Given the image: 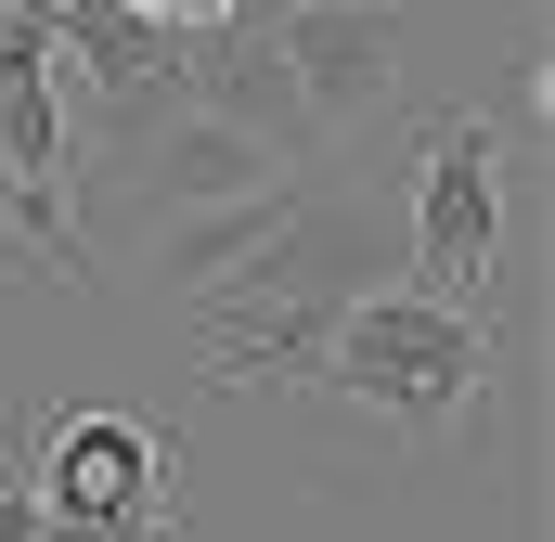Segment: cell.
Returning a JSON list of instances; mask_svg holds the SVG:
<instances>
[{"instance_id": "obj_1", "label": "cell", "mask_w": 555, "mask_h": 542, "mask_svg": "<svg viewBox=\"0 0 555 542\" xmlns=\"http://www.w3.org/2000/svg\"><path fill=\"white\" fill-rule=\"evenodd\" d=\"M297 388L349 401L388 439H452L465 413L491 401V323L452 310V297H414V284H375V297H323L297 323Z\"/></svg>"}, {"instance_id": "obj_6", "label": "cell", "mask_w": 555, "mask_h": 542, "mask_svg": "<svg viewBox=\"0 0 555 542\" xmlns=\"http://www.w3.org/2000/svg\"><path fill=\"white\" fill-rule=\"evenodd\" d=\"M52 517V504H39ZM39 542H181V517H52Z\"/></svg>"}, {"instance_id": "obj_8", "label": "cell", "mask_w": 555, "mask_h": 542, "mask_svg": "<svg viewBox=\"0 0 555 542\" xmlns=\"http://www.w3.org/2000/svg\"><path fill=\"white\" fill-rule=\"evenodd\" d=\"M349 13H388V0H349Z\"/></svg>"}, {"instance_id": "obj_7", "label": "cell", "mask_w": 555, "mask_h": 542, "mask_svg": "<svg viewBox=\"0 0 555 542\" xmlns=\"http://www.w3.org/2000/svg\"><path fill=\"white\" fill-rule=\"evenodd\" d=\"M52 517H39V478L26 465H0V542H39Z\"/></svg>"}, {"instance_id": "obj_2", "label": "cell", "mask_w": 555, "mask_h": 542, "mask_svg": "<svg viewBox=\"0 0 555 542\" xmlns=\"http://www.w3.org/2000/svg\"><path fill=\"white\" fill-rule=\"evenodd\" d=\"M0 220H13L52 271L91 284V246H78V130H65V65H52V0H13V13H0Z\"/></svg>"}, {"instance_id": "obj_3", "label": "cell", "mask_w": 555, "mask_h": 542, "mask_svg": "<svg viewBox=\"0 0 555 542\" xmlns=\"http://www.w3.org/2000/svg\"><path fill=\"white\" fill-rule=\"evenodd\" d=\"M504 271V130L491 117H439L414 168V297L478 310Z\"/></svg>"}, {"instance_id": "obj_4", "label": "cell", "mask_w": 555, "mask_h": 542, "mask_svg": "<svg viewBox=\"0 0 555 542\" xmlns=\"http://www.w3.org/2000/svg\"><path fill=\"white\" fill-rule=\"evenodd\" d=\"M26 478L52 517H181V452L142 413H39Z\"/></svg>"}, {"instance_id": "obj_5", "label": "cell", "mask_w": 555, "mask_h": 542, "mask_svg": "<svg viewBox=\"0 0 555 542\" xmlns=\"http://www.w3.org/2000/svg\"><path fill=\"white\" fill-rule=\"evenodd\" d=\"M272 65L284 104L310 130H349L401 91V13H349V0H272Z\"/></svg>"}]
</instances>
